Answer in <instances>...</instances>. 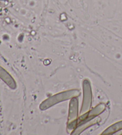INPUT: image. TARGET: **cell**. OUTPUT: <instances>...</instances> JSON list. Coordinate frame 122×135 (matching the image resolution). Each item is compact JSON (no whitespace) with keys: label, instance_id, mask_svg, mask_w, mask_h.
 <instances>
[{"label":"cell","instance_id":"1","mask_svg":"<svg viewBox=\"0 0 122 135\" xmlns=\"http://www.w3.org/2000/svg\"><path fill=\"white\" fill-rule=\"evenodd\" d=\"M121 129H122V121L121 122H118L116 124H114L112 127H111V128L110 129V133L115 132Z\"/></svg>","mask_w":122,"mask_h":135}]
</instances>
